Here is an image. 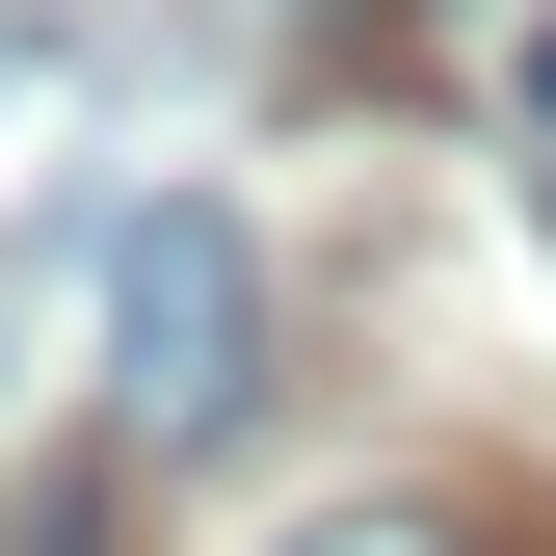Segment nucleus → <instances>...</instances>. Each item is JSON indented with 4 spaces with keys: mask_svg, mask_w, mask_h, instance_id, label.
I'll return each instance as SVG.
<instances>
[{
    "mask_svg": "<svg viewBox=\"0 0 556 556\" xmlns=\"http://www.w3.org/2000/svg\"><path fill=\"white\" fill-rule=\"evenodd\" d=\"M106 344H132V451H213L239 397H265V265H239V213H132L106 239Z\"/></svg>",
    "mask_w": 556,
    "mask_h": 556,
    "instance_id": "nucleus-1",
    "label": "nucleus"
},
{
    "mask_svg": "<svg viewBox=\"0 0 556 556\" xmlns=\"http://www.w3.org/2000/svg\"><path fill=\"white\" fill-rule=\"evenodd\" d=\"M292 556H477L451 504H344V530H292Z\"/></svg>",
    "mask_w": 556,
    "mask_h": 556,
    "instance_id": "nucleus-2",
    "label": "nucleus"
},
{
    "mask_svg": "<svg viewBox=\"0 0 556 556\" xmlns=\"http://www.w3.org/2000/svg\"><path fill=\"white\" fill-rule=\"evenodd\" d=\"M530 132H556V27H530Z\"/></svg>",
    "mask_w": 556,
    "mask_h": 556,
    "instance_id": "nucleus-4",
    "label": "nucleus"
},
{
    "mask_svg": "<svg viewBox=\"0 0 556 556\" xmlns=\"http://www.w3.org/2000/svg\"><path fill=\"white\" fill-rule=\"evenodd\" d=\"M27 556H106V477H53V504H27Z\"/></svg>",
    "mask_w": 556,
    "mask_h": 556,
    "instance_id": "nucleus-3",
    "label": "nucleus"
}]
</instances>
